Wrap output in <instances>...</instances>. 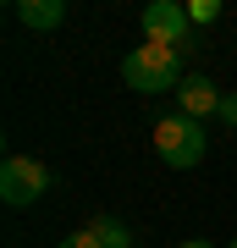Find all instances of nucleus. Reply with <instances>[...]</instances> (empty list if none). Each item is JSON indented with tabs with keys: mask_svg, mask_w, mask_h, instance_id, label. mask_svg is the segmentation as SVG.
I'll return each instance as SVG.
<instances>
[{
	"mask_svg": "<svg viewBox=\"0 0 237 248\" xmlns=\"http://www.w3.org/2000/svg\"><path fill=\"white\" fill-rule=\"evenodd\" d=\"M122 78H127V89H138V94L182 89V55L171 45H149V39H143L138 50L122 55Z\"/></svg>",
	"mask_w": 237,
	"mask_h": 248,
	"instance_id": "nucleus-1",
	"label": "nucleus"
},
{
	"mask_svg": "<svg viewBox=\"0 0 237 248\" xmlns=\"http://www.w3.org/2000/svg\"><path fill=\"white\" fill-rule=\"evenodd\" d=\"M204 143H210L204 122H193V116H182V110L155 122V155L166 160V166H176V171H193L204 160Z\"/></svg>",
	"mask_w": 237,
	"mask_h": 248,
	"instance_id": "nucleus-2",
	"label": "nucleus"
},
{
	"mask_svg": "<svg viewBox=\"0 0 237 248\" xmlns=\"http://www.w3.org/2000/svg\"><path fill=\"white\" fill-rule=\"evenodd\" d=\"M50 193V171L39 166V160H22V155H11L6 166H0V199L11 204V210H28L33 199Z\"/></svg>",
	"mask_w": 237,
	"mask_h": 248,
	"instance_id": "nucleus-3",
	"label": "nucleus"
},
{
	"mask_svg": "<svg viewBox=\"0 0 237 248\" xmlns=\"http://www.w3.org/2000/svg\"><path fill=\"white\" fill-rule=\"evenodd\" d=\"M143 39H149V45H171V50H182L188 39H193L188 6H176V0H155V6H143Z\"/></svg>",
	"mask_w": 237,
	"mask_h": 248,
	"instance_id": "nucleus-4",
	"label": "nucleus"
},
{
	"mask_svg": "<svg viewBox=\"0 0 237 248\" xmlns=\"http://www.w3.org/2000/svg\"><path fill=\"white\" fill-rule=\"evenodd\" d=\"M176 105H182V116H193V122H210V116L221 110V89H215L210 78H182Z\"/></svg>",
	"mask_w": 237,
	"mask_h": 248,
	"instance_id": "nucleus-5",
	"label": "nucleus"
},
{
	"mask_svg": "<svg viewBox=\"0 0 237 248\" xmlns=\"http://www.w3.org/2000/svg\"><path fill=\"white\" fill-rule=\"evenodd\" d=\"M17 22L39 28V33H50V28L66 22V0H17Z\"/></svg>",
	"mask_w": 237,
	"mask_h": 248,
	"instance_id": "nucleus-6",
	"label": "nucleus"
},
{
	"mask_svg": "<svg viewBox=\"0 0 237 248\" xmlns=\"http://www.w3.org/2000/svg\"><path fill=\"white\" fill-rule=\"evenodd\" d=\"M88 226H94V237L105 243V248H132V232H127L122 221H116V215H94Z\"/></svg>",
	"mask_w": 237,
	"mask_h": 248,
	"instance_id": "nucleus-7",
	"label": "nucleus"
},
{
	"mask_svg": "<svg viewBox=\"0 0 237 248\" xmlns=\"http://www.w3.org/2000/svg\"><path fill=\"white\" fill-rule=\"evenodd\" d=\"M215 17H221V0H193V6H188V22H193V28L199 22H215Z\"/></svg>",
	"mask_w": 237,
	"mask_h": 248,
	"instance_id": "nucleus-8",
	"label": "nucleus"
},
{
	"mask_svg": "<svg viewBox=\"0 0 237 248\" xmlns=\"http://www.w3.org/2000/svg\"><path fill=\"white\" fill-rule=\"evenodd\" d=\"M61 248H105L94 237V226H83V232H72V237H61Z\"/></svg>",
	"mask_w": 237,
	"mask_h": 248,
	"instance_id": "nucleus-9",
	"label": "nucleus"
},
{
	"mask_svg": "<svg viewBox=\"0 0 237 248\" xmlns=\"http://www.w3.org/2000/svg\"><path fill=\"white\" fill-rule=\"evenodd\" d=\"M215 116H221L226 127H237V94H221V110H215Z\"/></svg>",
	"mask_w": 237,
	"mask_h": 248,
	"instance_id": "nucleus-10",
	"label": "nucleus"
},
{
	"mask_svg": "<svg viewBox=\"0 0 237 248\" xmlns=\"http://www.w3.org/2000/svg\"><path fill=\"white\" fill-rule=\"evenodd\" d=\"M182 248H210V243H204V237H188V243H182Z\"/></svg>",
	"mask_w": 237,
	"mask_h": 248,
	"instance_id": "nucleus-11",
	"label": "nucleus"
},
{
	"mask_svg": "<svg viewBox=\"0 0 237 248\" xmlns=\"http://www.w3.org/2000/svg\"><path fill=\"white\" fill-rule=\"evenodd\" d=\"M232 248H237V243H232Z\"/></svg>",
	"mask_w": 237,
	"mask_h": 248,
	"instance_id": "nucleus-12",
	"label": "nucleus"
}]
</instances>
